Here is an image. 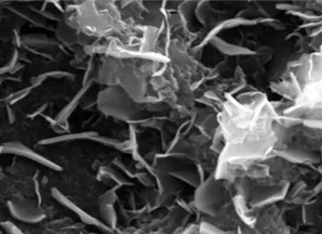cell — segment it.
<instances>
[{
	"label": "cell",
	"instance_id": "obj_9",
	"mask_svg": "<svg viewBox=\"0 0 322 234\" xmlns=\"http://www.w3.org/2000/svg\"><path fill=\"white\" fill-rule=\"evenodd\" d=\"M155 176L157 178L160 191L164 195H171L177 191L178 185L172 176L159 169H155Z\"/></svg>",
	"mask_w": 322,
	"mask_h": 234
},
{
	"label": "cell",
	"instance_id": "obj_4",
	"mask_svg": "<svg viewBox=\"0 0 322 234\" xmlns=\"http://www.w3.org/2000/svg\"><path fill=\"white\" fill-rule=\"evenodd\" d=\"M2 153H4V154L8 153V154H14V155H18V156H23L26 158H30V160L34 161L35 163L40 164L44 167H48L52 171H55V172L62 171V167L60 165H58L53 161L49 160V158L44 157L43 155L38 154L37 152L33 151L32 148H30L28 146L24 145L23 143L18 142V141L4 143L2 146Z\"/></svg>",
	"mask_w": 322,
	"mask_h": 234
},
{
	"label": "cell",
	"instance_id": "obj_1",
	"mask_svg": "<svg viewBox=\"0 0 322 234\" xmlns=\"http://www.w3.org/2000/svg\"><path fill=\"white\" fill-rule=\"evenodd\" d=\"M98 105L103 113L122 120H133L139 115L134 102L117 87L103 90L99 95Z\"/></svg>",
	"mask_w": 322,
	"mask_h": 234
},
{
	"label": "cell",
	"instance_id": "obj_11",
	"mask_svg": "<svg viewBox=\"0 0 322 234\" xmlns=\"http://www.w3.org/2000/svg\"><path fill=\"white\" fill-rule=\"evenodd\" d=\"M100 215L102 221L108 226L111 230L117 226V212L113 205H100Z\"/></svg>",
	"mask_w": 322,
	"mask_h": 234
},
{
	"label": "cell",
	"instance_id": "obj_12",
	"mask_svg": "<svg viewBox=\"0 0 322 234\" xmlns=\"http://www.w3.org/2000/svg\"><path fill=\"white\" fill-rule=\"evenodd\" d=\"M22 41L25 45H31V46H35V47H41L42 45L45 47L47 45H51V42L49 41V39L47 38L44 35H40V34H31V35H25L23 37Z\"/></svg>",
	"mask_w": 322,
	"mask_h": 234
},
{
	"label": "cell",
	"instance_id": "obj_16",
	"mask_svg": "<svg viewBox=\"0 0 322 234\" xmlns=\"http://www.w3.org/2000/svg\"><path fill=\"white\" fill-rule=\"evenodd\" d=\"M200 233L201 234H228L225 231L221 230L220 228H217L213 226V224L208 223V222H202L200 224Z\"/></svg>",
	"mask_w": 322,
	"mask_h": 234
},
{
	"label": "cell",
	"instance_id": "obj_20",
	"mask_svg": "<svg viewBox=\"0 0 322 234\" xmlns=\"http://www.w3.org/2000/svg\"><path fill=\"white\" fill-rule=\"evenodd\" d=\"M113 164H115V165L119 168V169H121L122 172L126 173L129 177H131V178H134V177L136 176V174H134L133 172L131 171V168H129V167H128L125 163H122V162H120L119 160H117V158H116L115 161H113Z\"/></svg>",
	"mask_w": 322,
	"mask_h": 234
},
{
	"label": "cell",
	"instance_id": "obj_13",
	"mask_svg": "<svg viewBox=\"0 0 322 234\" xmlns=\"http://www.w3.org/2000/svg\"><path fill=\"white\" fill-rule=\"evenodd\" d=\"M102 173L104 175L108 176L110 179H112L118 185L122 186V185H131L132 184L129 180L126 179L124 176H122L121 174H119L118 172L113 171L112 168H110V167H103L102 168Z\"/></svg>",
	"mask_w": 322,
	"mask_h": 234
},
{
	"label": "cell",
	"instance_id": "obj_14",
	"mask_svg": "<svg viewBox=\"0 0 322 234\" xmlns=\"http://www.w3.org/2000/svg\"><path fill=\"white\" fill-rule=\"evenodd\" d=\"M318 207L317 205H306L303 209V219L308 224H311L317 218Z\"/></svg>",
	"mask_w": 322,
	"mask_h": 234
},
{
	"label": "cell",
	"instance_id": "obj_8",
	"mask_svg": "<svg viewBox=\"0 0 322 234\" xmlns=\"http://www.w3.org/2000/svg\"><path fill=\"white\" fill-rule=\"evenodd\" d=\"M211 44L220 52H222L226 55H231V57H236V55L254 54V52L248 48H244V47H240V46L233 45V44H228L221 38H217V37H214V38L211 39Z\"/></svg>",
	"mask_w": 322,
	"mask_h": 234
},
{
	"label": "cell",
	"instance_id": "obj_15",
	"mask_svg": "<svg viewBox=\"0 0 322 234\" xmlns=\"http://www.w3.org/2000/svg\"><path fill=\"white\" fill-rule=\"evenodd\" d=\"M117 188L109 189L105 193H103L100 196V205H113L117 201V194H116Z\"/></svg>",
	"mask_w": 322,
	"mask_h": 234
},
{
	"label": "cell",
	"instance_id": "obj_18",
	"mask_svg": "<svg viewBox=\"0 0 322 234\" xmlns=\"http://www.w3.org/2000/svg\"><path fill=\"white\" fill-rule=\"evenodd\" d=\"M32 88H33V87H30V88L23 89V90H21V91H17L16 93H13V95H12L10 98H8L9 102H10V103H14V102H16V101H20L21 99H23L25 96H27L28 93H30V90H31Z\"/></svg>",
	"mask_w": 322,
	"mask_h": 234
},
{
	"label": "cell",
	"instance_id": "obj_21",
	"mask_svg": "<svg viewBox=\"0 0 322 234\" xmlns=\"http://www.w3.org/2000/svg\"><path fill=\"white\" fill-rule=\"evenodd\" d=\"M301 234H311V233H307V232H303V233H301Z\"/></svg>",
	"mask_w": 322,
	"mask_h": 234
},
{
	"label": "cell",
	"instance_id": "obj_17",
	"mask_svg": "<svg viewBox=\"0 0 322 234\" xmlns=\"http://www.w3.org/2000/svg\"><path fill=\"white\" fill-rule=\"evenodd\" d=\"M3 228L7 231L8 234H24L20 228H17L14 223L10 221L3 222Z\"/></svg>",
	"mask_w": 322,
	"mask_h": 234
},
{
	"label": "cell",
	"instance_id": "obj_10",
	"mask_svg": "<svg viewBox=\"0 0 322 234\" xmlns=\"http://www.w3.org/2000/svg\"><path fill=\"white\" fill-rule=\"evenodd\" d=\"M99 134L96 132H88V133H80V134H70V135H61L58 137H53L49 139L41 140L39 142L40 144H54V143H60V142H65V141H73V140L77 139H91L92 137H96Z\"/></svg>",
	"mask_w": 322,
	"mask_h": 234
},
{
	"label": "cell",
	"instance_id": "obj_7",
	"mask_svg": "<svg viewBox=\"0 0 322 234\" xmlns=\"http://www.w3.org/2000/svg\"><path fill=\"white\" fill-rule=\"evenodd\" d=\"M279 156L285 158V160L289 162L298 164H314L318 162V157L315 154L308 153L306 151H302V150L297 148L283 150V151L279 152Z\"/></svg>",
	"mask_w": 322,
	"mask_h": 234
},
{
	"label": "cell",
	"instance_id": "obj_5",
	"mask_svg": "<svg viewBox=\"0 0 322 234\" xmlns=\"http://www.w3.org/2000/svg\"><path fill=\"white\" fill-rule=\"evenodd\" d=\"M51 195L53 196V199L55 201H58L61 205H63L64 207H66L67 209L72 210L73 212H75L77 216L79 217V219L86 224H89V226H93L97 227L99 229H101L104 232H111V229L106 226L102 220L91 216L90 214H88L87 211H84L83 209H81L78 205H76L73 201H71L67 196H65L61 191H59L56 188H53L51 190Z\"/></svg>",
	"mask_w": 322,
	"mask_h": 234
},
{
	"label": "cell",
	"instance_id": "obj_2",
	"mask_svg": "<svg viewBox=\"0 0 322 234\" xmlns=\"http://www.w3.org/2000/svg\"><path fill=\"white\" fill-rule=\"evenodd\" d=\"M222 200V184L213 176H211L209 179L202 181L196 189L195 205L199 210L204 214L215 215Z\"/></svg>",
	"mask_w": 322,
	"mask_h": 234
},
{
	"label": "cell",
	"instance_id": "obj_19",
	"mask_svg": "<svg viewBox=\"0 0 322 234\" xmlns=\"http://www.w3.org/2000/svg\"><path fill=\"white\" fill-rule=\"evenodd\" d=\"M137 179L143 183L145 186H154L155 185V182L154 180L151 179V178L146 174V173H141V174H136L135 176Z\"/></svg>",
	"mask_w": 322,
	"mask_h": 234
},
{
	"label": "cell",
	"instance_id": "obj_6",
	"mask_svg": "<svg viewBox=\"0 0 322 234\" xmlns=\"http://www.w3.org/2000/svg\"><path fill=\"white\" fill-rule=\"evenodd\" d=\"M289 185L282 184L277 186H269V188H262L254 192L251 199V206L253 207H262L265 205L276 203L282 200L288 193Z\"/></svg>",
	"mask_w": 322,
	"mask_h": 234
},
{
	"label": "cell",
	"instance_id": "obj_3",
	"mask_svg": "<svg viewBox=\"0 0 322 234\" xmlns=\"http://www.w3.org/2000/svg\"><path fill=\"white\" fill-rule=\"evenodd\" d=\"M8 207L12 217L23 222L37 223L44 218V211L31 200L14 199L8 203Z\"/></svg>",
	"mask_w": 322,
	"mask_h": 234
}]
</instances>
